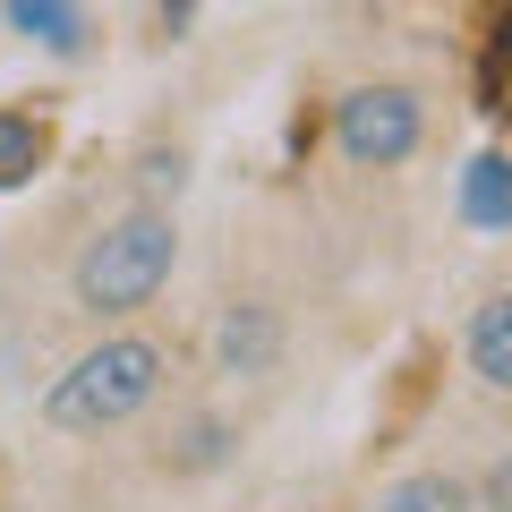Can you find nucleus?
<instances>
[{"mask_svg": "<svg viewBox=\"0 0 512 512\" xmlns=\"http://www.w3.org/2000/svg\"><path fill=\"white\" fill-rule=\"evenodd\" d=\"M163 393H171V350L154 333H103L43 384V427L52 436H111V427L146 419Z\"/></svg>", "mask_w": 512, "mask_h": 512, "instance_id": "f257e3e1", "label": "nucleus"}, {"mask_svg": "<svg viewBox=\"0 0 512 512\" xmlns=\"http://www.w3.org/2000/svg\"><path fill=\"white\" fill-rule=\"evenodd\" d=\"M171 274H180V222L163 205H128L69 256V308L86 325H120V316L154 308Z\"/></svg>", "mask_w": 512, "mask_h": 512, "instance_id": "f03ea898", "label": "nucleus"}, {"mask_svg": "<svg viewBox=\"0 0 512 512\" xmlns=\"http://www.w3.org/2000/svg\"><path fill=\"white\" fill-rule=\"evenodd\" d=\"M427 120H436L427 86H410V77H359V86L333 94V154L350 171H402L427 146Z\"/></svg>", "mask_w": 512, "mask_h": 512, "instance_id": "7ed1b4c3", "label": "nucleus"}, {"mask_svg": "<svg viewBox=\"0 0 512 512\" xmlns=\"http://www.w3.org/2000/svg\"><path fill=\"white\" fill-rule=\"evenodd\" d=\"M291 350V325H282L274 299H222L214 325H205V367L222 384H265Z\"/></svg>", "mask_w": 512, "mask_h": 512, "instance_id": "20e7f679", "label": "nucleus"}, {"mask_svg": "<svg viewBox=\"0 0 512 512\" xmlns=\"http://www.w3.org/2000/svg\"><path fill=\"white\" fill-rule=\"evenodd\" d=\"M231 453H239V427L222 419L214 402L180 410V419H171L163 436H154V470H163V478H214Z\"/></svg>", "mask_w": 512, "mask_h": 512, "instance_id": "39448f33", "label": "nucleus"}, {"mask_svg": "<svg viewBox=\"0 0 512 512\" xmlns=\"http://www.w3.org/2000/svg\"><path fill=\"white\" fill-rule=\"evenodd\" d=\"M0 26L26 35L35 52H52V60H86V52H94L86 0H0Z\"/></svg>", "mask_w": 512, "mask_h": 512, "instance_id": "423d86ee", "label": "nucleus"}, {"mask_svg": "<svg viewBox=\"0 0 512 512\" xmlns=\"http://www.w3.org/2000/svg\"><path fill=\"white\" fill-rule=\"evenodd\" d=\"M461 367L478 393H512V291H487L461 325Z\"/></svg>", "mask_w": 512, "mask_h": 512, "instance_id": "0eeeda50", "label": "nucleus"}, {"mask_svg": "<svg viewBox=\"0 0 512 512\" xmlns=\"http://www.w3.org/2000/svg\"><path fill=\"white\" fill-rule=\"evenodd\" d=\"M367 512H470V478L461 470H402L376 487Z\"/></svg>", "mask_w": 512, "mask_h": 512, "instance_id": "6e6552de", "label": "nucleus"}, {"mask_svg": "<svg viewBox=\"0 0 512 512\" xmlns=\"http://www.w3.org/2000/svg\"><path fill=\"white\" fill-rule=\"evenodd\" d=\"M43 154H52V137H43L35 111H0V188H26L43 171Z\"/></svg>", "mask_w": 512, "mask_h": 512, "instance_id": "1a4fd4ad", "label": "nucleus"}, {"mask_svg": "<svg viewBox=\"0 0 512 512\" xmlns=\"http://www.w3.org/2000/svg\"><path fill=\"white\" fill-rule=\"evenodd\" d=\"M461 214H470L478 231H504V222H512V205H504V163H495V154H478V163H470V180H461Z\"/></svg>", "mask_w": 512, "mask_h": 512, "instance_id": "9d476101", "label": "nucleus"}, {"mask_svg": "<svg viewBox=\"0 0 512 512\" xmlns=\"http://www.w3.org/2000/svg\"><path fill=\"white\" fill-rule=\"evenodd\" d=\"M128 180H137V205H163V214H171V197L188 188V154L180 146H146Z\"/></svg>", "mask_w": 512, "mask_h": 512, "instance_id": "9b49d317", "label": "nucleus"}, {"mask_svg": "<svg viewBox=\"0 0 512 512\" xmlns=\"http://www.w3.org/2000/svg\"><path fill=\"white\" fill-rule=\"evenodd\" d=\"M154 18H163V26H171V35H188V26H197V18H205V0H154Z\"/></svg>", "mask_w": 512, "mask_h": 512, "instance_id": "f8f14e48", "label": "nucleus"}]
</instances>
